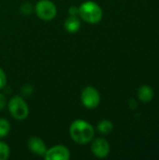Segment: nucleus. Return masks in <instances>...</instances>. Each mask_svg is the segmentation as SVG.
Here are the masks:
<instances>
[{
	"label": "nucleus",
	"instance_id": "obj_1",
	"mask_svg": "<svg viewBox=\"0 0 159 160\" xmlns=\"http://www.w3.org/2000/svg\"><path fill=\"white\" fill-rule=\"evenodd\" d=\"M69 135L76 143L87 144L94 139L95 129L87 121L77 119L69 127Z\"/></svg>",
	"mask_w": 159,
	"mask_h": 160
},
{
	"label": "nucleus",
	"instance_id": "obj_2",
	"mask_svg": "<svg viewBox=\"0 0 159 160\" xmlns=\"http://www.w3.org/2000/svg\"><path fill=\"white\" fill-rule=\"evenodd\" d=\"M79 16L84 22L95 24L101 21L103 12L97 3L94 1H85L79 7Z\"/></svg>",
	"mask_w": 159,
	"mask_h": 160
},
{
	"label": "nucleus",
	"instance_id": "obj_3",
	"mask_svg": "<svg viewBox=\"0 0 159 160\" xmlns=\"http://www.w3.org/2000/svg\"><path fill=\"white\" fill-rule=\"evenodd\" d=\"M8 111L13 118L17 120H24L29 114V108L25 100L20 96L12 97L8 101Z\"/></svg>",
	"mask_w": 159,
	"mask_h": 160
},
{
	"label": "nucleus",
	"instance_id": "obj_4",
	"mask_svg": "<svg viewBox=\"0 0 159 160\" xmlns=\"http://www.w3.org/2000/svg\"><path fill=\"white\" fill-rule=\"evenodd\" d=\"M37 16L42 21H52L55 18L57 8L55 4L51 0H39L35 6Z\"/></svg>",
	"mask_w": 159,
	"mask_h": 160
},
{
	"label": "nucleus",
	"instance_id": "obj_5",
	"mask_svg": "<svg viewBox=\"0 0 159 160\" xmlns=\"http://www.w3.org/2000/svg\"><path fill=\"white\" fill-rule=\"evenodd\" d=\"M81 101L87 109H95L100 103L99 92L93 86H86L81 93Z\"/></svg>",
	"mask_w": 159,
	"mask_h": 160
},
{
	"label": "nucleus",
	"instance_id": "obj_6",
	"mask_svg": "<svg viewBox=\"0 0 159 160\" xmlns=\"http://www.w3.org/2000/svg\"><path fill=\"white\" fill-rule=\"evenodd\" d=\"M44 158L47 160H68L70 158V151L65 145L58 144L47 149Z\"/></svg>",
	"mask_w": 159,
	"mask_h": 160
},
{
	"label": "nucleus",
	"instance_id": "obj_7",
	"mask_svg": "<svg viewBox=\"0 0 159 160\" xmlns=\"http://www.w3.org/2000/svg\"><path fill=\"white\" fill-rule=\"evenodd\" d=\"M92 141L93 142L91 144V150L94 156L97 158H104L108 157L111 151V147L108 141L103 138H97Z\"/></svg>",
	"mask_w": 159,
	"mask_h": 160
},
{
	"label": "nucleus",
	"instance_id": "obj_8",
	"mask_svg": "<svg viewBox=\"0 0 159 160\" xmlns=\"http://www.w3.org/2000/svg\"><path fill=\"white\" fill-rule=\"evenodd\" d=\"M28 149L35 155L39 157H44L47 151V146L45 142L38 137H31L27 141Z\"/></svg>",
	"mask_w": 159,
	"mask_h": 160
},
{
	"label": "nucleus",
	"instance_id": "obj_9",
	"mask_svg": "<svg viewBox=\"0 0 159 160\" xmlns=\"http://www.w3.org/2000/svg\"><path fill=\"white\" fill-rule=\"evenodd\" d=\"M81 20L78 18V16H70L67 17L64 22V26L65 29L68 32V33H76L80 30L81 28Z\"/></svg>",
	"mask_w": 159,
	"mask_h": 160
},
{
	"label": "nucleus",
	"instance_id": "obj_10",
	"mask_svg": "<svg viewBox=\"0 0 159 160\" xmlns=\"http://www.w3.org/2000/svg\"><path fill=\"white\" fill-rule=\"evenodd\" d=\"M138 97L142 102H150L154 98V90L149 85H142L139 89Z\"/></svg>",
	"mask_w": 159,
	"mask_h": 160
},
{
	"label": "nucleus",
	"instance_id": "obj_11",
	"mask_svg": "<svg viewBox=\"0 0 159 160\" xmlns=\"http://www.w3.org/2000/svg\"><path fill=\"white\" fill-rule=\"evenodd\" d=\"M113 129V125L109 120H102L97 124V130L103 135L110 134Z\"/></svg>",
	"mask_w": 159,
	"mask_h": 160
},
{
	"label": "nucleus",
	"instance_id": "obj_12",
	"mask_svg": "<svg viewBox=\"0 0 159 160\" xmlns=\"http://www.w3.org/2000/svg\"><path fill=\"white\" fill-rule=\"evenodd\" d=\"M10 130V125L5 118H0V138L6 137Z\"/></svg>",
	"mask_w": 159,
	"mask_h": 160
},
{
	"label": "nucleus",
	"instance_id": "obj_13",
	"mask_svg": "<svg viewBox=\"0 0 159 160\" xmlns=\"http://www.w3.org/2000/svg\"><path fill=\"white\" fill-rule=\"evenodd\" d=\"M9 154H10V150L8 145L6 142L0 141V160L7 159Z\"/></svg>",
	"mask_w": 159,
	"mask_h": 160
},
{
	"label": "nucleus",
	"instance_id": "obj_14",
	"mask_svg": "<svg viewBox=\"0 0 159 160\" xmlns=\"http://www.w3.org/2000/svg\"><path fill=\"white\" fill-rule=\"evenodd\" d=\"M20 9H21V12H22L23 15H29V14H31L32 11H33L32 5H31L29 2H24V3H22Z\"/></svg>",
	"mask_w": 159,
	"mask_h": 160
},
{
	"label": "nucleus",
	"instance_id": "obj_15",
	"mask_svg": "<svg viewBox=\"0 0 159 160\" xmlns=\"http://www.w3.org/2000/svg\"><path fill=\"white\" fill-rule=\"evenodd\" d=\"M6 83H7V76H6V73L0 68V90L5 87Z\"/></svg>",
	"mask_w": 159,
	"mask_h": 160
},
{
	"label": "nucleus",
	"instance_id": "obj_16",
	"mask_svg": "<svg viewBox=\"0 0 159 160\" xmlns=\"http://www.w3.org/2000/svg\"><path fill=\"white\" fill-rule=\"evenodd\" d=\"M68 13L70 16H79V7L71 6L68 8Z\"/></svg>",
	"mask_w": 159,
	"mask_h": 160
},
{
	"label": "nucleus",
	"instance_id": "obj_17",
	"mask_svg": "<svg viewBox=\"0 0 159 160\" xmlns=\"http://www.w3.org/2000/svg\"><path fill=\"white\" fill-rule=\"evenodd\" d=\"M6 103H7V99H6V97L2 94V93H0V112L5 108V106H6Z\"/></svg>",
	"mask_w": 159,
	"mask_h": 160
}]
</instances>
